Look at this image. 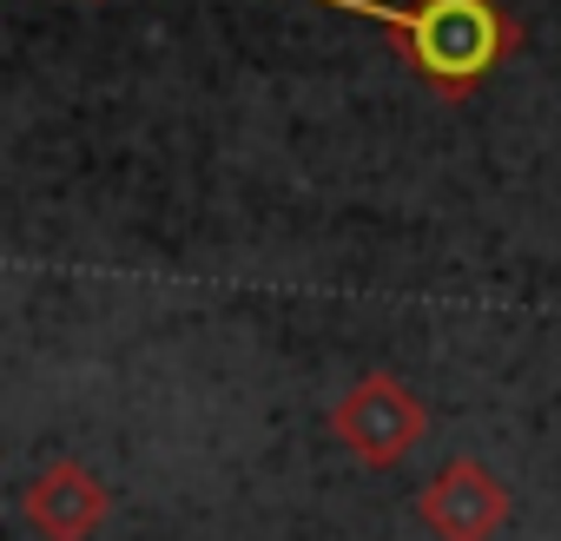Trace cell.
<instances>
[{"label": "cell", "instance_id": "obj_1", "mask_svg": "<svg viewBox=\"0 0 561 541\" xmlns=\"http://www.w3.org/2000/svg\"><path fill=\"white\" fill-rule=\"evenodd\" d=\"M311 8L377 21L397 41V60L443 100H469L522 47V27L502 0H410V8H390V0H311Z\"/></svg>", "mask_w": 561, "mask_h": 541}, {"label": "cell", "instance_id": "obj_2", "mask_svg": "<svg viewBox=\"0 0 561 541\" xmlns=\"http://www.w3.org/2000/svg\"><path fill=\"white\" fill-rule=\"evenodd\" d=\"M331 429H337V442H344L357 462H370V469H397V462L423 442L430 410H423V396H416L403 377L370 370V377H357V383L331 403Z\"/></svg>", "mask_w": 561, "mask_h": 541}, {"label": "cell", "instance_id": "obj_3", "mask_svg": "<svg viewBox=\"0 0 561 541\" xmlns=\"http://www.w3.org/2000/svg\"><path fill=\"white\" fill-rule=\"evenodd\" d=\"M416 515H423V528H430L436 541H495V534L508 528V488H502L495 469L456 456V462H443V469L423 482Z\"/></svg>", "mask_w": 561, "mask_h": 541}, {"label": "cell", "instance_id": "obj_4", "mask_svg": "<svg viewBox=\"0 0 561 541\" xmlns=\"http://www.w3.org/2000/svg\"><path fill=\"white\" fill-rule=\"evenodd\" d=\"M21 508H27V521H34L41 541H93L100 521H106V508H113V495H106V482H100L87 462L54 456V462L27 482Z\"/></svg>", "mask_w": 561, "mask_h": 541}]
</instances>
